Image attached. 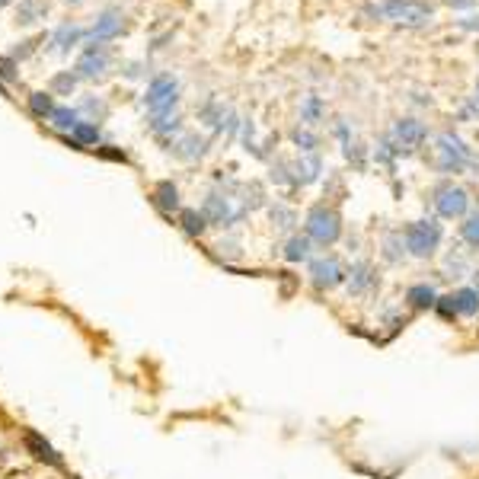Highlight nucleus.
<instances>
[{
    "instance_id": "nucleus-1",
    "label": "nucleus",
    "mask_w": 479,
    "mask_h": 479,
    "mask_svg": "<svg viewBox=\"0 0 479 479\" xmlns=\"http://www.w3.org/2000/svg\"><path fill=\"white\" fill-rule=\"evenodd\" d=\"M399 230H403L406 256L415 259V263H428V259H434V256L441 253V243H444L441 217H419V221L403 224Z\"/></svg>"
},
{
    "instance_id": "nucleus-2",
    "label": "nucleus",
    "mask_w": 479,
    "mask_h": 479,
    "mask_svg": "<svg viewBox=\"0 0 479 479\" xmlns=\"http://www.w3.org/2000/svg\"><path fill=\"white\" fill-rule=\"evenodd\" d=\"M348 278V263L332 249H323L307 263V285L314 294H332L339 288H345Z\"/></svg>"
},
{
    "instance_id": "nucleus-3",
    "label": "nucleus",
    "mask_w": 479,
    "mask_h": 479,
    "mask_svg": "<svg viewBox=\"0 0 479 479\" xmlns=\"http://www.w3.org/2000/svg\"><path fill=\"white\" fill-rule=\"evenodd\" d=\"M434 166L441 176H457V172H466L470 166H476V154L460 135L441 131L434 138Z\"/></svg>"
},
{
    "instance_id": "nucleus-4",
    "label": "nucleus",
    "mask_w": 479,
    "mask_h": 479,
    "mask_svg": "<svg viewBox=\"0 0 479 479\" xmlns=\"http://www.w3.org/2000/svg\"><path fill=\"white\" fill-rule=\"evenodd\" d=\"M304 233L310 237V243L316 249H332L345 233L342 214L332 205H314L307 211V217H304Z\"/></svg>"
},
{
    "instance_id": "nucleus-5",
    "label": "nucleus",
    "mask_w": 479,
    "mask_h": 479,
    "mask_svg": "<svg viewBox=\"0 0 479 479\" xmlns=\"http://www.w3.org/2000/svg\"><path fill=\"white\" fill-rule=\"evenodd\" d=\"M202 214L208 217L211 227L233 230L237 224L246 221V202H237V195H230V192H211L202 205Z\"/></svg>"
},
{
    "instance_id": "nucleus-6",
    "label": "nucleus",
    "mask_w": 479,
    "mask_h": 479,
    "mask_svg": "<svg viewBox=\"0 0 479 479\" xmlns=\"http://www.w3.org/2000/svg\"><path fill=\"white\" fill-rule=\"evenodd\" d=\"M381 269L371 259H352L348 263V278H345V294L352 300H371L381 294Z\"/></svg>"
},
{
    "instance_id": "nucleus-7",
    "label": "nucleus",
    "mask_w": 479,
    "mask_h": 479,
    "mask_svg": "<svg viewBox=\"0 0 479 479\" xmlns=\"http://www.w3.org/2000/svg\"><path fill=\"white\" fill-rule=\"evenodd\" d=\"M432 205H434V214L441 217V221H464L473 211L470 189L457 186V182H441L432 192Z\"/></svg>"
},
{
    "instance_id": "nucleus-8",
    "label": "nucleus",
    "mask_w": 479,
    "mask_h": 479,
    "mask_svg": "<svg viewBox=\"0 0 479 479\" xmlns=\"http://www.w3.org/2000/svg\"><path fill=\"white\" fill-rule=\"evenodd\" d=\"M409 323H412V314L403 307V304L383 300L381 307H377V323H374V332H371V345H377V348L390 345Z\"/></svg>"
},
{
    "instance_id": "nucleus-9",
    "label": "nucleus",
    "mask_w": 479,
    "mask_h": 479,
    "mask_svg": "<svg viewBox=\"0 0 479 479\" xmlns=\"http://www.w3.org/2000/svg\"><path fill=\"white\" fill-rule=\"evenodd\" d=\"M371 13L399 26H425L434 20V7H428L422 0H383L381 7H374Z\"/></svg>"
},
{
    "instance_id": "nucleus-10",
    "label": "nucleus",
    "mask_w": 479,
    "mask_h": 479,
    "mask_svg": "<svg viewBox=\"0 0 479 479\" xmlns=\"http://www.w3.org/2000/svg\"><path fill=\"white\" fill-rule=\"evenodd\" d=\"M176 99H179V80L163 74V77H154V80H150L144 103H147L150 115H170Z\"/></svg>"
},
{
    "instance_id": "nucleus-11",
    "label": "nucleus",
    "mask_w": 479,
    "mask_h": 479,
    "mask_svg": "<svg viewBox=\"0 0 479 479\" xmlns=\"http://www.w3.org/2000/svg\"><path fill=\"white\" fill-rule=\"evenodd\" d=\"M387 141L397 147V154H412V150H419L428 141V128L419 119H397L393 128H390Z\"/></svg>"
},
{
    "instance_id": "nucleus-12",
    "label": "nucleus",
    "mask_w": 479,
    "mask_h": 479,
    "mask_svg": "<svg viewBox=\"0 0 479 479\" xmlns=\"http://www.w3.org/2000/svg\"><path fill=\"white\" fill-rule=\"evenodd\" d=\"M438 297H441V291H438V281L419 278V281L406 285L403 300H399V304H403V307L409 310L412 316H419V314H432L434 304H438Z\"/></svg>"
},
{
    "instance_id": "nucleus-13",
    "label": "nucleus",
    "mask_w": 479,
    "mask_h": 479,
    "mask_svg": "<svg viewBox=\"0 0 479 479\" xmlns=\"http://www.w3.org/2000/svg\"><path fill=\"white\" fill-rule=\"evenodd\" d=\"M314 243H310L307 233H291V237H285V243H281V259H285L288 265H307L310 259H314Z\"/></svg>"
},
{
    "instance_id": "nucleus-14",
    "label": "nucleus",
    "mask_w": 479,
    "mask_h": 479,
    "mask_svg": "<svg viewBox=\"0 0 479 479\" xmlns=\"http://www.w3.org/2000/svg\"><path fill=\"white\" fill-rule=\"evenodd\" d=\"M441 281H464V278L473 275V259L466 249H454V253L444 256L441 272H434Z\"/></svg>"
},
{
    "instance_id": "nucleus-15",
    "label": "nucleus",
    "mask_w": 479,
    "mask_h": 479,
    "mask_svg": "<svg viewBox=\"0 0 479 479\" xmlns=\"http://www.w3.org/2000/svg\"><path fill=\"white\" fill-rule=\"evenodd\" d=\"M454 307H457V316L466 323H476L479 320V291L473 285H457L454 291Z\"/></svg>"
},
{
    "instance_id": "nucleus-16",
    "label": "nucleus",
    "mask_w": 479,
    "mask_h": 479,
    "mask_svg": "<svg viewBox=\"0 0 479 479\" xmlns=\"http://www.w3.org/2000/svg\"><path fill=\"white\" fill-rule=\"evenodd\" d=\"M381 259L390 269H397V265H403L409 259L406 256V243H403V230H387L381 237Z\"/></svg>"
},
{
    "instance_id": "nucleus-17",
    "label": "nucleus",
    "mask_w": 479,
    "mask_h": 479,
    "mask_svg": "<svg viewBox=\"0 0 479 479\" xmlns=\"http://www.w3.org/2000/svg\"><path fill=\"white\" fill-rule=\"evenodd\" d=\"M291 170H294V182H297V189L300 186H314V182L323 176V160H320V154H300V160L297 163H291Z\"/></svg>"
},
{
    "instance_id": "nucleus-18",
    "label": "nucleus",
    "mask_w": 479,
    "mask_h": 479,
    "mask_svg": "<svg viewBox=\"0 0 479 479\" xmlns=\"http://www.w3.org/2000/svg\"><path fill=\"white\" fill-rule=\"evenodd\" d=\"M105 68H109V52H105L103 45H90L80 54V61H77L80 77H99Z\"/></svg>"
},
{
    "instance_id": "nucleus-19",
    "label": "nucleus",
    "mask_w": 479,
    "mask_h": 479,
    "mask_svg": "<svg viewBox=\"0 0 479 479\" xmlns=\"http://www.w3.org/2000/svg\"><path fill=\"white\" fill-rule=\"evenodd\" d=\"M154 205H157L163 214H179V189H176V182L172 179H163L154 186Z\"/></svg>"
},
{
    "instance_id": "nucleus-20",
    "label": "nucleus",
    "mask_w": 479,
    "mask_h": 479,
    "mask_svg": "<svg viewBox=\"0 0 479 479\" xmlns=\"http://www.w3.org/2000/svg\"><path fill=\"white\" fill-rule=\"evenodd\" d=\"M170 150L179 160H198L205 154V141L198 135H192V131H186V135H179L176 141H170Z\"/></svg>"
},
{
    "instance_id": "nucleus-21",
    "label": "nucleus",
    "mask_w": 479,
    "mask_h": 479,
    "mask_svg": "<svg viewBox=\"0 0 479 479\" xmlns=\"http://www.w3.org/2000/svg\"><path fill=\"white\" fill-rule=\"evenodd\" d=\"M269 217H272V227L275 230H281V233H297V211L291 208V205H285V202H275L269 208Z\"/></svg>"
},
{
    "instance_id": "nucleus-22",
    "label": "nucleus",
    "mask_w": 479,
    "mask_h": 479,
    "mask_svg": "<svg viewBox=\"0 0 479 479\" xmlns=\"http://www.w3.org/2000/svg\"><path fill=\"white\" fill-rule=\"evenodd\" d=\"M121 26H125V16L119 13V10H109V13H103L96 20V26H93V38L96 42H103V38H112L121 32Z\"/></svg>"
},
{
    "instance_id": "nucleus-23",
    "label": "nucleus",
    "mask_w": 479,
    "mask_h": 479,
    "mask_svg": "<svg viewBox=\"0 0 479 479\" xmlns=\"http://www.w3.org/2000/svg\"><path fill=\"white\" fill-rule=\"evenodd\" d=\"M179 227L186 237H202L205 230H208V217L202 214V211H195V208H179Z\"/></svg>"
},
{
    "instance_id": "nucleus-24",
    "label": "nucleus",
    "mask_w": 479,
    "mask_h": 479,
    "mask_svg": "<svg viewBox=\"0 0 479 479\" xmlns=\"http://www.w3.org/2000/svg\"><path fill=\"white\" fill-rule=\"evenodd\" d=\"M457 233H460V243H464L466 249H479V208L470 211V214L460 221Z\"/></svg>"
},
{
    "instance_id": "nucleus-25",
    "label": "nucleus",
    "mask_w": 479,
    "mask_h": 479,
    "mask_svg": "<svg viewBox=\"0 0 479 479\" xmlns=\"http://www.w3.org/2000/svg\"><path fill=\"white\" fill-rule=\"evenodd\" d=\"M323 115H326V105H323L320 96H304L300 99V121H304L307 128L320 125Z\"/></svg>"
},
{
    "instance_id": "nucleus-26",
    "label": "nucleus",
    "mask_w": 479,
    "mask_h": 479,
    "mask_svg": "<svg viewBox=\"0 0 479 479\" xmlns=\"http://www.w3.org/2000/svg\"><path fill=\"white\" fill-rule=\"evenodd\" d=\"M291 141H294V147L300 150V154H316V147H320V138L310 131L307 125H297L291 131Z\"/></svg>"
},
{
    "instance_id": "nucleus-27",
    "label": "nucleus",
    "mask_w": 479,
    "mask_h": 479,
    "mask_svg": "<svg viewBox=\"0 0 479 479\" xmlns=\"http://www.w3.org/2000/svg\"><path fill=\"white\" fill-rule=\"evenodd\" d=\"M48 121H52L58 131H74L80 119H77V109H71V105H54V112Z\"/></svg>"
},
{
    "instance_id": "nucleus-28",
    "label": "nucleus",
    "mask_w": 479,
    "mask_h": 479,
    "mask_svg": "<svg viewBox=\"0 0 479 479\" xmlns=\"http://www.w3.org/2000/svg\"><path fill=\"white\" fill-rule=\"evenodd\" d=\"M434 316H438V320L441 323H450V326H454L457 320H460V316H457V307H454V294L450 291H444L441 297H438V304H434V310H432Z\"/></svg>"
},
{
    "instance_id": "nucleus-29",
    "label": "nucleus",
    "mask_w": 479,
    "mask_h": 479,
    "mask_svg": "<svg viewBox=\"0 0 479 479\" xmlns=\"http://www.w3.org/2000/svg\"><path fill=\"white\" fill-rule=\"evenodd\" d=\"M71 138H74L80 147H93V144L99 141V128L90 125V121H77V128L71 131Z\"/></svg>"
},
{
    "instance_id": "nucleus-30",
    "label": "nucleus",
    "mask_w": 479,
    "mask_h": 479,
    "mask_svg": "<svg viewBox=\"0 0 479 479\" xmlns=\"http://www.w3.org/2000/svg\"><path fill=\"white\" fill-rule=\"evenodd\" d=\"M26 444H29V450H36V457H38V460H48V464H54V466L61 464V460H58V454H54V450L48 448V444L42 441L38 434H32V432H29V434H26Z\"/></svg>"
},
{
    "instance_id": "nucleus-31",
    "label": "nucleus",
    "mask_w": 479,
    "mask_h": 479,
    "mask_svg": "<svg viewBox=\"0 0 479 479\" xmlns=\"http://www.w3.org/2000/svg\"><path fill=\"white\" fill-rule=\"evenodd\" d=\"M29 109L36 115H42V119H52V112H54V99L48 96V93H32L29 96Z\"/></svg>"
},
{
    "instance_id": "nucleus-32",
    "label": "nucleus",
    "mask_w": 479,
    "mask_h": 479,
    "mask_svg": "<svg viewBox=\"0 0 479 479\" xmlns=\"http://www.w3.org/2000/svg\"><path fill=\"white\" fill-rule=\"evenodd\" d=\"M80 36H83L80 26H61V29L54 32V45H58V48H68V45H74Z\"/></svg>"
},
{
    "instance_id": "nucleus-33",
    "label": "nucleus",
    "mask_w": 479,
    "mask_h": 479,
    "mask_svg": "<svg viewBox=\"0 0 479 479\" xmlns=\"http://www.w3.org/2000/svg\"><path fill=\"white\" fill-rule=\"evenodd\" d=\"M0 80H20L16 58H0Z\"/></svg>"
},
{
    "instance_id": "nucleus-34",
    "label": "nucleus",
    "mask_w": 479,
    "mask_h": 479,
    "mask_svg": "<svg viewBox=\"0 0 479 479\" xmlns=\"http://www.w3.org/2000/svg\"><path fill=\"white\" fill-rule=\"evenodd\" d=\"M96 154L99 157H105V160H115V163H128L125 150H115V147H109V144H105V147H96Z\"/></svg>"
},
{
    "instance_id": "nucleus-35",
    "label": "nucleus",
    "mask_w": 479,
    "mask_h": 479,
    "mask_svg": "<svg viewBox=\"0 0 479 479\" xmlns=\"http://www.w3.org/2000/svg\"><path fill=\"white\" fill-rule=\"evenodd\" d=\"M74 77H71V74H58V77H54V80H52V90H58V93H71V90H74Z\"/></svg>"
},
{
    "instance_id": "nucleus-36",
    "label": "nucleus",
    "mask_w": 479,
    "mask_h": 479,
    "mask_svg": "<svg viewBox=\"0 0 479 479\" xmlns=\"http://www.w3.org/2000/svg\"><path fill=\"white\" fill-rule=\"evenodd\" d=\"M83 109H87V112H93V115H99V119L105 115V103H96V99H87V103H83Z\"/></svg>"
},
{
    "instance_id": "nucleus-37",
    "label": "nucleus",
    "mask_w": 479,
    "mask_h": 479,
    "mask_svg": "<svg viewBox=\"0 0 479 479\" xmlns=\"http://www.w3.org/2000/svg\"><path fill=\"white\" fill-rule=\"evenodd\" d=\"M20 23H36V3H32V0L23 3V20H20Z\"/></svg>"
},
{
    "instance_id": "nucleus-38",
    "label": "nucleus",
    "mask_w": 479,
    "mask_h": 479,
    "mask_svg": "<svg viewBox=\"0 0 479 479\" xmlns=\"http://www.w3.org/2000/svg\"><path fill=\"white\" fill-rule=\"evenodd\" d=\"M470 285L479 291V269H473V275H470Z\"/></svg>"
},
{
    "instance_id": "nucleus-39",
    "label": "nucleus",
    "mask_w": 479,
    "mask_h": 479,
    "mask_svg": "<svg viewBox=\"0 0 479 479\" xmlns=\"http://www.w3.org/2000/svg\"><path fill=\"white\" fill-rule=\"evenodd\" d=\"M7 3H10V0H0V7H7Z\"/></svg>"
},
{
    "instance_id": "nucleus-40",
    "label": "nucleus",
    "mask_w": 479,
    "mask_h": 479,
    "mask_svg": "<svg viewBox=\"0 0 479 479\" xmlns=\"http://www.w3.org/2000/svg\"><path fill=\"white\" fill-rule=\"evenodd\" d=\"M476 103H479V83H476Z\"/></svg>"
}]
</instances>
